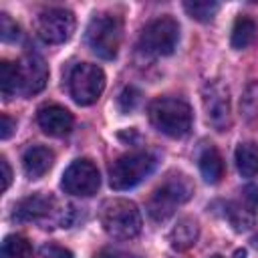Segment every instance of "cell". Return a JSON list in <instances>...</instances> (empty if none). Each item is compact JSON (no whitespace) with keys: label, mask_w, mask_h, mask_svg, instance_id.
Instances as JSON below:
<instances>
[{"label":"cell","mask_w":258,"mask_h":258,"mask_svg":"<svg viewBox=\"0 0 258 258\" xmlns=\"http://www.w3.org/2000/svg\"><path fill=\"white\" fill-rule=\"evenodd\" d=\"M99 220L103 230L117 240H131L141 232L143 220L139 208L125 198H113L103 202L99 210Z\"/></svg>","instance_id":"obj_1"},{"label":"cell","mask_w":258,"mask_h":258,"mask_svg":"<svg viewBox=\"0 0 258 258\" xmlns=\"http://www.w3.org/2000/svg\"><path fill=\"white\" fill-rule=\"evenodd\" d=\"M191 119H194L191 109L181 99L161 97V99L151 101V105H149L151 125L167 137H173V139L185 137L191 129Z\"/></svg>","instance_id":"obj_2"},{"label":"cell","mask_w":258,"mask_h":258,"mask_svg":"<svg viewBox=\"0 0 258 258\" xmlns=\"http://www.w3.org/2000/svg\"><path fill=\"white\" fill-rule=\"evenodd\" d=\"M191 194H194V183L189 181V177L181 173H173L151 194L147 202V214L155 222H163L175 212L177 206L185 204L191 198Z\"/></svg>","instance_id":"obj_3"},{"label":"cell","mask_w":258,"mask_h":258,"mask_svg":"<svg viewBox=\"0 0 258 258\" xmlns=\"http://www.w3.org/2000/svg\"><path fill=\"white\" fill-rule=\"evenodd\" d=\"M121 20L111 14H97L91 18L85 30V42L97 56L105 60H113L121 46Z\"/></svg>","instance_id":"obj_4"},{"label":"cell","mask_w":258,"mask_h":258,"mask_svg":"<svg viewBox=\"0 0 258 258\" xmlns=\"http://www.w3.org/2000/svg\"><path fill=\"white\" fill-rule=\"evenodd\" d=\"M157 159L149 151H135L119 157L109 169V183L113 189L123 191L139 185L147 175L153 173Z\"/></svg>","instance_id":"obj_5"},{"label":"cell","mask_w":258,"mask_h":258,"mask_svg":"<svg viewBox=\"0 0 258 258\" xmlns=\"http://www.w3.org/2000/svg\"><path fill=\"white\" fill-rule=\"evenodd\" d=\"M179 40V24L171 16H159L145 24L139 36V50L151 56H167Z\"/></svg>","instance_id":"obj_6"},{"label":"cell","mask_w":258,"mask_h":258,"mask_svg":"<svg viewBox=\"0 0 258 258\" xmlns=\"http://www.w3.org/2000/svg\"><path fill=\"white\" fill-rule=\"evenodd\" d=\"M105 89V73L91 62L77 64L69 75V93L77 105H93Z\"/></svg>","instance_id":"obj_7"},{"label":"cell","mask_w":258,"mask_h":258,"mask_svg":"<svg viewBox=\"0 0 258 258\" xmlns=\"http://www.w3.org/2000/svg\"><path fill=\"white\" fill-rule=\"evenodd\" d=\"M34 30L46 44H62L75 32V14L67 8H46L36 16Z\"/></svg>","instance_id":"obj_8"},{"label":"cell","mask_w":258,"mask_h":258,"mask_svg":"<svg viewBox=\"0 0 258 258\" xmlns=\"http://www.w3.org/2000/svg\"><path fill=\"white\" fill-rule=\"evenodd\" d=\"M60 185L67 194L89 198L97 194L101 185V175H99L97 165L91 159H77L64 169Z\"/></svg>","instance_id":"obj_9"},{"label":"cell","mask_w":258,"mask_h":258,"mask_svg":"<svg viewBox=\"0 0 258 258\" xmlns=\"http://www.w3.org/2000/svg\"><path fill=\"white\" fill-rule=\"evenodd\" d=\"M58 216H60L58 202L46 194H34V196L20 200L14 206V214H12V218L18 222H36V224L60 220Z\"/></svg>","instance_id":"obj_10"},{"label":"cell","mask_w":258,"mask_h":258,"mask_svg":"<svg viewBox=\"0 0 258 258\" xmlns=\"http://www.w3.org/2000/svg\"><path fill=\"white\" fill-rule=\"evenodd\" d=\"M16 73H18V93L24 97L36 95L46 87L48 69L38 54H24L16 62Z\"/></svg>","instance_id":"obj_11"},{"label":"cell","mask_w":258,"mask_h":258,"mask_svg":"<svg viewBox=\"0 0 258 258\" xmlns=\"http://www.w3.org/2000/svg\"><path fill=\"white\" fill-rule=\"evenodd\" d=\"M204 111L208 123L218 131H224L230 125V97L228 89L220 83H208L204 87Z\"/></svg>","instance_id":"obj_12"},{"label":"cell","mask_w":258,"mask_h":258,"mask_svg":"<svg viewBox=\"0 0 258 258\" xmlns=\"http://www.w3.org/2000/svg\"><path fill=\"white\" fill-rule=\"evenodd\" d=\"M36 121L40 125V129L46 133V135H52V137H62V135H69L71 129H73V113L56 103H44L42 107H38L36 111Z\"/></svg>","instance_id":"obj_13"},{"label":"cell","mask_w":258,"mask_h":258,"mask_svg":"<svg viewBox=\"0 0 258 258\" xmlns=\"http://www.w3.org/2000/svg\"><path fill=\"white\" fill-rule=\"evenodd\" d=\"M54 161V155L48 147L44 145H32L24 151L22 155V167H24V173L30 177V179H38L42 177L50 165Z\"/></svg>","instance_id":"obj_14"},{"label":"cell","mask_w":258,"mask_h":258,"mask_svg":"<svg viewBox=\"0 0 258 258\" xmlns=\"http://www.w3.org/2000/svg\"><path fill=\"white\" fill-rule=\"evenodd\" d=\"M198 234H200L198 222L191 220V218H181L173 226V230L169 234L171 248H175V250H187V248H191L198 242Z\"/></svg>","instance_id":"obj_15"},{"label":"cell","mask_w":258,"mask_h":258,"mask_svg":"<svg viewBox=\"0 0 258 258\" xmlns=\"http://www.w3.org/2000/svg\"><path fill=\"white\" fill-rule=\"evenodd\" d=\"M200 171H202V177L208 181V183H218L224 175V161H222V155L216 147L208 145L202 153H200Z\"/></svg>","instance_id":"obj_16"},{"label":"cell","mask_w":258,"mask_h":258,"mask_svg":"<svg viewBox=\"0 0 258 258\" xmlns=\"http://www.w3.org/2000/svg\"><path fill=\"white\" fill-rule=\"evenodd\" d=\"M236 167L244 177L258 175V145L240 143L236 147Z\"/></svg>","instance_id":"obj_17"},{"label":"cell","mask_w":258,"mask_h":258,"mask_svg":"<svg viewBox=\"0 0 258 258\" xmlns=\"http://www.w3.org/2000/svg\"><path fill=\"white\" fill-rule=\"evenodd\" d=\"M256 38V22L248 16H238L234 26H232V48L236 50H242L246 46H250Z\"/></svg>","instance_id":"obj_18"},{"label":"cell","mask_w":258,"mask_h":258,"mask_svg":"<svg viewBox=\"0 0 258 258\" xmlns=\"http://www.w3.org/2000/svg\"><path fill=\"white\" fill-rule=\"evenodd\" d=\"M2 258H32L30 242L20 234H10L2 242Z\"/></svg>","instance_id":"obj_19"},{"label":"cell","mask_w":258,"mask_h":258,"mask_svg":"<svg viewBox=\"0 0 258 258\" xmlns=\"http://www.w3.org/2000/svg\"><path fill=\"white\" fill-rule=\"evenodd\" d=\"M183 8L191 18H196L200 22H210L218 14L220 4L210 2V0H196V2H183Z\"/></svg>","instance_id":"obj_20"},{"label":"cell","mask_w":258,"mask_h":258,"mask_svg":"<svg viewBox=\"0 0 258 258\" xmlns=\"http://www.w3.org/2000/svg\"><path fill=\"white\" fill-rule=\"evenodd\" d=\"M0 91L4 99H12L18 93V73L16 64L4 60L0 64Z\"/></svg>","instance_id":"obj_21"},{"label":"cell","mask_w":258,"mask_h":258,"mask_svg":"<svg viewBox=\"0 0 258 258\" xmlns=\"http://www.w3.org/2000/svg\"><path fill=\"white\" fill-rule=\"evenodd\" d=\"M240 111L244 113L246 119H252L258 115V81L250 83L240 99Z\"/></svg>","instance_id":"obj_22"},{"label":"cell","mask_w":258,"mask_h":258,"mask_svg":"<svg viewBox=\"0 0 258 258\" xmlns=\"http://www.w3.org/2000/svg\"><path fill=\"white\" fill-rule=\"evenodd\" d=\"M139 101H141V93H139L135 87H125V89L121 91L119 99H117L119 109H121L123 113H131V111L139 105Z\"/></svg>","instance_id":"obj_23"},{"label":"cell","mask_w":258,"mask_h":258,"mask_svg":"<svg viewBox=\"0 0 258 258\" xmlns=\"http://www.w3.org/2000/svg\"><path fill=\"white\" fill-rule=\"evenodd\" d=\"M18 36H20L18 24L6 12H2L0 14V38L4 42H14V40H18Z\"/></svg>","instance_id":"obj_24"},{"label":"cell","mask_w":258,"mask_h":258,"mask_svg":"<svg viewBox=\"0 0 258 258\" xmlns=\"http://www.w3.org/2000/svg\"><path fill=\"white\" fill-rule=\"evenodd\" d=\"M34 258H73V252L58 244H44L38 248Z\"/></svg>","instance_id":"obj_25"},{"label":"cell","mask_w":258,"mask_h":258,"mask_svg":"<svg viewBox=\"0 0 258 258\" xmlns=\"http://www.w3.org/2000/svg\"><path fill=\"white\" fill-rule=\"evenodd\" d=\"M97 258H139L137 254H131L127 250H121V248H103Z\"/></svg>","instance_id":"obj_26"},{"label":"cell","mask_w":258,"mask_h":258,"mask_svg":"<svg viewBox=\"0 0 258 258\" xmlns=\"http://www.w3.org/2000/svg\"><path fill=\"white\" fill-rule=\"evenodd\" d=\"M14 129H16V121L10 119L6 113H2L0 115V137L2 139H8L14 133Z\"/></svg>","instance_id":"obj_27"},{"label":"cell","mask_w":258,"mask_h":258,"mask_svg":"<svg viewBox=\"0 0 258 258\" xmlns=\"http://www.w3.org/2000/svg\"><path fill=\"white\" fill-rule=\"evenodd\" d=\"M0 167H2V191H6L8 185H10V179H12V169L6 161V157L0 159Z\"/></svg>","instance_id":"obj_28"},{"label":"cell","mask_w":258,"mask_h":258,"mask_svg":"<svg viewBox=\"0 0 258 258\" xmlns=\"http://www.w3.org/2000/svg\"><path fill=\"white\" fill-rule=\"evenodd\" d=\"M236 258H246V254L244 252H236Z\"/></svg>","instance_id":"obj_29"},{"label":"cell","mask_w":258,"mask_h":258,"mask_svg":"<svg viewBox=\"0 0 258 258\" xmlns=\"http://www.w3.org/2000/svg\"><path fill=\"white\" fill-rule=\"evenodd\" d=\"M212 258H222V256H218V254H216V256H212Z\"/></svg>","instance_id":"obj_30"}]
</instances>
